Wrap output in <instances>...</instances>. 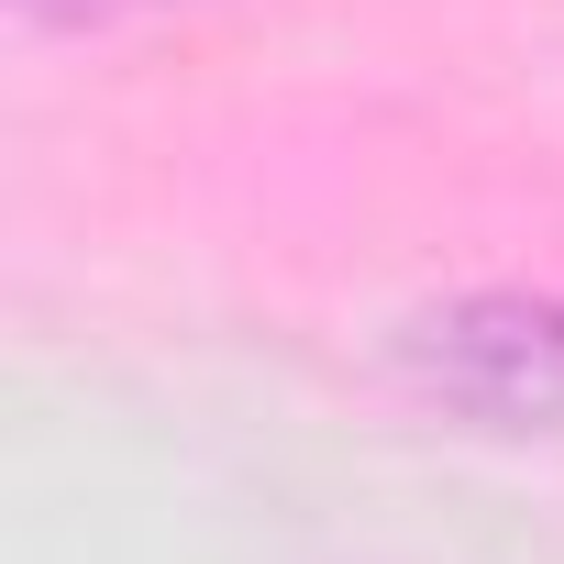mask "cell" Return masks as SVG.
Instances as JSON below:
<instances>
[{
    "mask_svg": "<svg viewBox=\"0 0 564 564\" xmlns=\"http://www.w3.org/2000/svg\"><path fill=\"white\" fill-rule=\"evenodd\" d=\"M410 366H421L454 410H476V421H498V432L564 421V311H553V300H476V311H454V322H421Z\"/></svg>",
    "mask_w": 564,
    "mask_h": 564,
    "instance_id": "obj_1",
    "label": "cell"
},
{
    "mask_svg": "<svg viewBox=\"0 0 564 564\" xmlns=\"http://www.w3.org/2000/svg\"><path fill=\"white\" fill-rule=\"evenodd\" d=\"M34 12H56V23H100V12H122V0H34Z\"/></svg>",
    "mask_w": 564,
    "mask_h": 564,
    "instance_id": "obj_2",
    "label": "cell"
}]
</instances>
